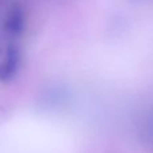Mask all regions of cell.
I'll return each mask as SVG.
<instances>
[{"instance_id":"cell-1","label":"cell","mask_w":153,"mask_h":153,"mask_svg":"<svg viewBox=\"0 0 153 153\" xmlns=\"http://www.w3.org/2000/svg\"><path fill=\"white\" fill-rule=\"evenodd\" d=\"M3 28L11 36H19L26 28V13L20 5L10 4L3 15Z\"/></svg>"},{"instance_id":"cell-2","label":"cell","mask_w":153,"mask_h":153,"mask_svg":"<svg viewBox=\"0 0 153 153\" xmlns=\"http://www.w3.org/2000/svg\"><path fill=\"white\" fill-rule=\"evenodd\" d=\"M20 62V56H19V51L18 48H15L13 46L7 48L3 61L0 63V76L3 78H10L16 73Z\"/></svg>"}]
</instances>
